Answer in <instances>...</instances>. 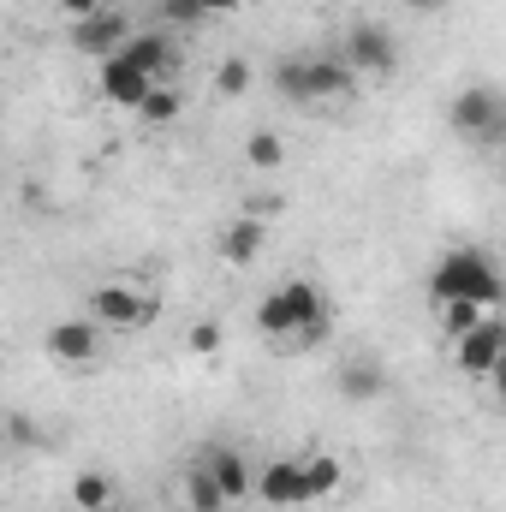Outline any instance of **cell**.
Returning <instances> with one entry per match:
<instances>
[{
  "label": "cell",
  "instance_id": "6da1fadb",
  "mask_svg": "<svg viewBox=\"0 0 506 512\" xmlns=\"http://www.w3.org/2000/svg\"><path fill=\"white\" fill-rule=\"evenodd\" d=\"M334 322V304L316 280H280L256 298V328L274 346H316Z\"/></svg>",
  "mask_w": 506,
  "mask_h": 512
},
{
  "label": "cell",
  "instance_id": "7a4b0ae2",
  "mask_svg": "<svg viewBox=\"0 0 506 512\" xmlns=\"http://www.w3.org/2000/svg\"><path fill=\"white\" fill-rule=\"evenodd\" d=\"M429 298L435 304H459V298H471V304H501L506 298V280L501 268H495V256L477 251V245H453V251H441V262L429 268Z\"/></svg>",
  "mask_w": 506,
  "mask_h": 512
},
{
  "label": "cell",
  "instance_id": "3957f363",
  "mask_svg": "<svg viewBox=\"0 0 506 512\" xmlns=\"http://www.w3.org/2000/svg\"><path fill=\"white\" fill-rule=\"evenodd\" d=\"M90 316L102 322V328H149L155 316H161V298L149 292V286H131V280H102V286H90Z\"/></svg>",
  "mask_w": 506,
  "mask_h": 512
},
{
  "label": "cell",
  "instance_id": "277c9868",
  "mask_svg": "<svg viewBox=\"0 0 506 512\" xmlns=\"http://www.w3.org/2000/svg\"><path fill=\"white\" fill-rule=\"evenodd\" d=\"M447 126L459 137H477V143H501L506 137V102L489 84H465L453 102H447Z\"/></svg>",
  "mask_w": 506,
  "mask_h": 512
},
{
  "label": "cell",
  "instance_id": "5b68a950",
  "mask_svg": "<svg viewBox=\"0 0 506 512\" xmlns=\"http://www.w3.org/2000/svg\"><path fill=\"white\" fill-rule=\"evenodd\" d=\"M501 358H506V316H495V310H489L465 340H453V370H459L465 382H489Z\"/></svg>",
  "mask_w": 506,
  "mask_h": 512
},
{
  "label": "cell",
  "instance_id": "8992f818",
  "mask_svg": "<svg viewBox=\"0 0 506 512\" xmlns=\"http://www.w3.org/2000/svg\"><path fill=\"white\" fill-rule=\"evenodd\" d=\"M42 352H48L54 364H66V370H96V364H102V322H96V316L54 322L48 340H42Z\"/></svg>",
  "mask_w": 506,
  "mask_h": 512
},
{
  "label": "cell",
  "instance_id": "52a82bcc",
  "mask_svg": "<svg viewBox=\"0 0 506 512\" xmlns=\"http://www.w3.org/2000/svg\"><path fill=\"white\" fill-rule=\"evenodd\" d=\"M340 54L352 60L358 78H387V72L399 66V42H393V30H381V24H352L346 42H340Z\"/></svg>",
  "mask_w": 506,
  "mask_h": 512
},
{
  "label": "cell",
  "instance_id": "ba28073f",
  "mask_svg": "<svg viewBox=\"0 0 506 512\" xmlns=\"http://www.w3.org/2000/svg\"><path fill=\"white\" fill-rule=\"evenodd\" d=\"M131 36H137V30H131V18H126V12H114V6H108V12H96V18H78V24H72V48H78L84 60H96V66H102V60H114Z\"/></svg>",
  "mask_w": 506,
  "mask_h": 512
},
{
  "label": "cell",
  "instance_id": "9c48e42d",
  "mask_svg": "<svg viewBox=\"0 0 506 512\" xmlns=\"http://www.w3.org/2000/svg\"><path fill=\"white\" fill-rule=\"evenodd\" d=\"M256 501L262 507H310L316 495H310V477H304V459H268L262 471H256Z\"/></svg>",
  "mask_w": 506,
  "mask_h": 512
},
{
  "label": "cell",
  "instance_id": "30bf717a",
  "mask_svg": "<svg viewBox=\"0 0 506 512\" xmlns=\"http://www.w3.org/2000/svg\"><path fill=\"white\" fill-rule=\"evenodd\" d=\"M96 90H102V102H114V108H143L149 102V90H155V78L143 72V66H131L126 54H114V60H102L96 66Z\"/></svg>",
  "mask_w": 506,
  "mask_h": 512
},
{
  "label": "cell",
  "instance_id": "8fae6325",
  "mask_svg": "<svg viewBox=\"0 0 506 512\" xmlns=\"http://www.w3.org/2000/svg\"><path fill=\"white\" fill-rule=\"evenodd\" d=\"M209 471H215V483H221V495L233 501V512L256 501V471L245 465V453L239 447H209Z\"/></svg>",
  "mask_w": 506,
  "mask_h": 512
},
{
  "label": "cell",
  "instance_id": "7c38bea8",
  "mask_svg": "<svg viewBox=\"0 0 506 512\" xmlns=\"http://www.w3.org/2000/svg\"><path fill=\"white\" fill-rule=\"evenodd\" d=\"M358 90V72L346 54H316L310 60V102H346Z\"/></svg>",
  "mask_w": 506,
  "mask_h": 512
},
{
  "label": "cell",
  "instance_id": "4fadbf2b",
  "mask_svg": "<svg viewBox=\"0 0 506 512\" xmlns=\"http://www.w3.org/2000/svg\"><path fill=\"white\" fill-rule=\"evenodd\" d=\"M120 54H126L131 66H143L155 84H167V72H173V42H167L161 30H137V36H131Z\"/></svg>",
  "mask_w": 506,
  "mask_h": 512
},
{
  "label": "cell",
  "instance_id": "5bb4252c",
  "mask_svg": "<svg viewBox=\"0 0 506 512\" xmlns=\"http://www.w3.org/2000/svg\"><path fill=\"white\" fill-rule=\"evenodd\" d=\"M66 501H72V512H114L120 507V489H114L108 471H78L72 489H66Z\"/></svg>",
  "mask_w": 506,
  "mask_h": 512
},
{
  "label": "cell",
  "instance_id": "9a60e30c",
  "mask_svg": "<svg viewBox=\"0 0 506 512\" xmlns=\"http://www.w3.org/2000/svg\"><path fill=\"white\" fill-rule=\"evenodd\" d=\"M262 239H268V227H262L256 215H239V221L221 233V262H233V268H251L256 256H262Z\"/></svg>",
  "mask_w": 506,
  "mask_h": 512
},
{
  "label": "cell",
  "instance_id": "2e32d148",
  "mask_svg": "<svg viewBox=\"0 0 506 512\" xmlns=\"http://www.w3.org/2000/svg\"><path fill=\"white\" fill-rule=\"evenodd\" d=\"M381 387H387V370L370 364V358H352V364H340V399H352V405H370L381 399Z\"/></svg>",
  "mask_w": 506,
  "mask_h": 512
},
{
  "label": "cell",
  "instance_id": "e0dca14e",
  "mask_svg": "<svg viewBox=\"0 0 506 512\" xmlns=\"http://www.w3.org/2000/svg\"><path fill=\"white\" fill-rule=\"evenodd\" d=\"M185 507L191 512H233V501L221 495V483H215V471H209V459L185 471Z\"/></svg>",
  "mask_w": 506,
  "mask_h": 512
},
{
  "label": "cell",
  "instance_id": "ac0fdd59",
  "mask_svg": "<svg viewBox=\"0 0 506 512\" xmlns=\"http://www.w3.org/2000/svg\"><path fill=\"white\" fill-rule=\"evenodd\" d=\"M304 477H310V495L316 501H334L340 483H346V465L334 453H304Z\"/></svg>",
  "mask_w": 506,
  "mask_h": 512
},
{
  "label": "cell",
  "instance_id": "d6986e66",
  "mask_svg": "<svg viewBox=\"0 0 506 512\" xmlns=\"http://www.w3.org/2000/svg\"><path fill=\"white\" fill-rule=\"evenodd\" d=\"M245 161H251L256 173H280L286 167V137L280 131H251L245 137Z\"/></svg>",
  "mask_w": 506,
  "mask_h": 512
},
{
  "label": "cell",
  "instance_id": "ffe728a7",
  "mask_svg": "<svg viewBox=\"0 0 506 512\" xmlns=\"http://www.w3.org/2000/svg\"><path fill=\"white\" fill-rule=\"evenodd\" d=\"M179 108H185V102H179V90H173V84H155V90H149V102L137 108V120H143V126H173V120H179Z\"/></svg>",
  "mask_w": 506,
  "mask_h": 512
},
{
  "label": "cell",
  "instance_id": "44dd1931",
  "mask_svg": "<svg viewBox=\"0 0 506 512\" xmlns=\"http://www.w3.org/2000/svg\"><path fill=\"white\" fill-rule=\"evenodd\" d=\"M489 316V304H471V298H459V304H441V334L447 340H465L477 322Z\"/></svg>",
  "mask_w": 506,
  "mask_h": 512
},
{
  "label": "cell",
  "instance_id": "7402d4cb",
  "mask_svg": "<svg viewBox=\"0 0 506 512\" xmlns=\"http://www.w3.org/2000/svg\"><path fill=\"white\" fill-rule=\"evenodd\" d=\"M251 84H256L251 60H239V54H233V60H221V66H215V96H227V102H233V96H245Z\"/></svg>",
  "mask_w": 506,
  "mask_h": 512
},
{
  "label": "cell",
  "instance_id": "603a6c76",
  "mask_svg": "<svg viewBox=\"0 0 506 512\" xmlns=\"http://www.w3.org/2000/svg\"><path fill=\"white\" fill-rule=\"evenodd\" d=\"M274 90L286 102H310V60H280L274 66Z\"/></svg>",
  "mask_w": 506,
  "mask_h": 512
},
{
  "label": "cell",
  "instance_id": "cb8c5ba5",
  "mask_svg": "<svg viewBox=\"0 0 506 512\" xmlns=\"http://www.w3.org/2000/svg\"><path fill=\"white\" fill-rule=\"evenodd\" d=\"M185 346H191L197 358H215V352H221V322H197V328L185 334Z\"/></svg>",
  "mask_w": 506,
  "mask_h": 512
},
{
  "label": "cell",
  "instance_id": "d4e9b609",
  "mask_svg": "<svg viewBox=\"0 0 506 512\" xmlns=\"http://www.w3.org/2000/svg\"><path fill=\"white\" fill-rule=\"evenodd\" d=\"M155 12H161L167 24H197V18H209V12H203V0H161Z\"/></svg>",
  "mask_w": 506,
  "mask_h": 512
},
{
  "label": "cell",
  "instance_id": "484cf974",
  "mask_svg": "<svg viewBox=\"0 0 506 512\" xmlns=\"http://www.w3.org/2000/svg\"><path fill=\"white\" fill-rule=\"evenodd\" d=\"M60 12L78 24V18H96V12H108V0H60Z\"/></svg>",
  "mask_w": 506,
  "mask_h": 512
},
{
  "label": "cell",
  "instance_id": "4316f807",
  "mask_svg": "<svg viewBox=\"0 0 506 512\" xmlns=\"http://www.w3.org/2000/svg\"><path fill=\"white\" fill-rule=\"evenodd\" d=\"M286 209V197H251L245 203V215H256V221H268V215H280Z\"/></svg>",
  "mask_w": 506,
  "mask_h": 512
},
{
  "label": "cell",
  "instance_id": "83f0119b",
  "mask_svg": "<svg viewBox=\"0 0 506 512\" xmlns=\"http://www.w3.org/2000/svg\"><path fill=\"white\" fill-rule=\"evenodd\" d=\"M489 393H495V405L506 411V358L495 364V376H489Z\"/></svg>",
  "mask_w": 506,
  "mask_h": 512
},
{
  "label": "cell",
  "instance_id": "f1b7e54d",
  "mask_svg": "<svg viewBox=\"0 0 506 512\" xmlns=\"http://www.w3.org/2000/svg\"><path fill=\"white\" fill-rule=\"evenodd\" d=\"M203 12H209V18H221V12H239V0H203Z\"/></svg>",
  "mask_w": 506,
  "mask_h": 512
},
{
  "label": "cell",
  "instance_id": "f546056e",
  "mask_svg": "<svg viewBox=\"0 0 506 512\" xmlns=\"http://www.w3.org/2000/svg\"><path fill=\"white\" fill-rule=\"evenodd\" d=\"M411 12H441V6H453V0H405Z\"/></svg>",
  "mask_w": 506,
  "mask_h": 512
},
{
  "label": "cell",
  "instance_id": "4dcf8cb0",
  "mask_svg": "<svg viewBox=\"0 0 506 512\" xmlns=\"http://www.w3.org/2000/svg\"><path fill=\"white\" fill-rule=\"evenodd\" d=\"M143 6H161V0H143Z\"/></svg>",
  "mask_w": 506,
  "mask_h": 512
}]
</instances>
